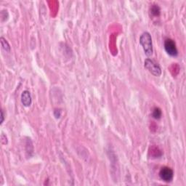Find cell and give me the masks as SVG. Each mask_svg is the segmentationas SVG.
<instances>
[{"mask_svg": "<svg viewBox=\"0 0 186 186\" xmlns=\"http://www.w3.org/2000/svg\"><path fill=\"white\" fill-rule=\"evenodd\" d=\"M140 44L141 45L143 51L146 55L150 57L153 55V42H152V38L151 34L148 32L142 33L140 38Z\"/></svg>", "mask_w": 186, "mask_h": 186, "instance_id": "6da1fadb", "label": "cell"}, {"mask_svg": "<svg viewBox=\"0 0 186 186\" xmlns=\"http://www.w3.org/2000/svg\"><path fill=\"white\" fill-rule=\"evenodd\" d=\"M144 66L153 76H160L162 75V69H161L160 65L151 59L147 58L145 60Z\"/></svg>", "mask_w": 186, "mask_h": 186, "instance_id": "7a4b0ae2", "label": "cell"}, {"mask_svg": "<svg viewBox=\"0 0 186 186\" xmlns=\"http://www.w3.org/2000/svg\"><path fill=\"white\" fill-rule=\"evenodd\" d=\"M164 49L168 55L172 57H176L178 55V50L175 42L171 39H167L164 42Z\"/></svg>", "mask_w": 186, "mask_h": 186, "instance_id": "3957f363", "label": "cell"}, {"mask_svg": "<svg viewBox=\"0 0 186 186\" xmlns=\"http://www.w3.org/2000/svg\"><path fill=\"white\" fill-rule=\"evenodd\" d=\"M159 177L161 180L166 183L171 182L174 177V172L171 168L164 167L161 169L159 172Z\"/></svg>", "mask_w": 186, "mask_h": 186, "instance_id": "277c9868", "label": "cell"}, {"mask_svg": "<svg viewBox=\"0 0 186 186\" xmlns=\"http://www.w3.org/2000/svg\"><path fill=\"white\" fill-rule=\"evenodd\" d=\"M21 103L26 107H29L32 103V98L30 92L25 90L21 94Z\"/></svg>", "mask_w": 186, "mask_h": 186, "instance_id": "5b68a950", "label": "cell"}, {"mask_svg": "<svg viewBox=\"0 0 186 186\" xmlns=\"http://www.w3.org/2000/svg\"><path fill=\"white\" fill-rule=\"evenodd\" d=\"M0 42H1L2 49H3L4 51L8 52V53H10V45L9 44L8 41H7L4 37H1L0 38Z\"/></svg>", "mask_w": 186, "mask_h": 186, "instance_id": "8992f818", "label": "cell"}, {"mask_svg": "<svg viewBox=\"0 0 186 186\" xmlns=\"http://www.w3.org/2000/svg\"><path fill=\"white\" fill-rule=\"evenodd\" d=\"M161 13V10L160 8L156 4H153L151 7V13L152 14L153 16L155 17H158L159 16Z\"/></svg>", "mask_w": 186, "mask_h": 186, "instance_id": "52a82bcc", "label": "cell"}, {"mask_svg": "<svg viewBox=\"0 0 186 186\" xmlns=\"http://www.w3.org/2000/svg\"><path fill=\"white\" fill-rule=\"evenodd\" d=\"M162 112L160 108H154V110L153 111V113H152V116H153L154 119H161V117H162Z\"/></svg>", "mask_w": 186, "mask_h": 186, "instance_id": "ba28073f", "label": "cell"}, {"mask_svg": "<svg viewBox=\"0 0 186 186\" xmlns=\"http://www.w3.org/2000/svg\"><path fill=\"white\" fill-rule=\"evenodd\" d=\"M61 111L60 109H55L54 111V116H55L56 119H59L61 116Z\"/></svg>", "mask_w": 186, "mask_h": 186, "instance_id": "9c48e42d", "label": "cell"}, {"mask_svg": "<svg viewBox=\"0 0 186 186\" xmlns=\"http://www.w3.org/2000/svg\"><path fill=\"white\" fill-rule=\"evenodd\" d=\"M1 117H2V120H1V124H2V123L4 122V113H3V111L1 110Z\"/></svg>", "mask_w": 186, "mask_h": 186, "instance_id": "30bf717a", "label": "cell"}]
</instances>
